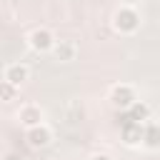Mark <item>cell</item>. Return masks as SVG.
Listing matches in <instances>:
<instances>
[{
    "label": "cell",
    "mask_w": 160,
    "mask_h": 160,
    "mask_svg": "<svg viewBox=\"0 0 160 160\" xmlns=\"http://www.w3.org/2000/svg\"><path fill=\"white\" fill-rule=\"evenodd\" d=\"M112 30L118 32V35H135L138 30H140V12H138V8H132V5H120L115 12H112Z\"/></svg>",
    "instance_id": "1"
},
{
    "label": "cell",
    "mask_w": 160,
    "mask_h": 160,
    "mask_svg": "<svg viewBox=\"0 0 160 160\" xmlns=\"http://www.w3.org/2000/svg\"><path fill=\"white\" fill-rule=\"evenodd\" d=\"M108 100H110V105H112L115 110L128 112V110L138 102V92H135V88H132L130 82H118V85H112V88H110Z\"/></svg>",
    "instance_id": "2"
},
{
    "label": "cell",
    "mask_w": 160,
    "mask_h": 160,
    "mask_svg": "<svg viewBox=\"0 0 160 160\" xmlns=\"http://www.w3.org/2000/svg\"><path fill=\"white\" fill-rule=\"evenodd\" d=\"M142 138H145V122L125 118L122 125H120V140H122V145L138 148V145H142Z\"/></svg>",
    "instance_id": "3"
},
{
    "label": "cell",
    "mask_w": 160,
    "mask_h": 160,
    "mask_svg": "<svg viewBox=\"0 0 160 160\" xmlns=\"http://www.w3.org/2000/svg\"><path fill=\"white\" fill-rule=\"evenodd\" d=\"M55 35H52V30L50 28H35V30H30V35H28V45H30V50L32 52H52V48H55Z\"/></svg>",
    "instance_id": "4"
},
{
    "label": "cell",
    "mask_w": 160,
    "mask_h": 160,
    "mask_svg": "<svg viewBox=\"0 0 160 160\" xmlns=\"http://www.w3.org/2000/svg\"><path fill=\"white\" fill-rule=\"evenodd\" d=\"M18 122L28 130V128H35V125H40V122H45V110L38 105V102H25V105H20V110H18Z\"/></svg>",
    "instance_id": "5"
},
{
    "label": "cell",
    "mask_w": 160,
    "mask_h": 160,
    "mask_svg": "<svg viewBox=\"0 0 160 160\" xmlns=\"http://www.w3.org/2000/svg\"><path fill=\"white\" fill-rule=\"evenodd\" d=\"M25 140H28L30 148H48L52 142V130H50L48 122H40V125L25 130Z\"/></svg>",
    "instance_id": "6"
},
{
    "label": "cell",
    "mask_w": 160,
    "mask_h": 160,
    "mask_svg": "<svg viewBox=\"0 0 160 160\" xmlns=\"http://www.w3.org/2000/svg\"><path fill=\"white\" fill-rule=\"evenodd\" d=\"M2 80H8V82L20 88V85H25L30 80V68L25 62H8L2 68Z\"/></svg>",
    "instance_id": "7"
},
{
    "label": "cell",
    "mask_w": 160,
    "mask_h": 160,
    "mask_svg": "<svg viewBox=\"0 0 160 160\" xmlns=\"http://www.w3.org/2000/svg\"><path fill=\"white\" fill-rule=\"evenodd\" d=\"M52 58L58 62H72L78 58V45L72 40H58L52 48Z\"/></svg>",
    "instance_id": "8"
},
{
    "label": "cell",
    "mask_w": 160,
    "mask_h": 160,
    "mask_svg": "<svg viewBox=\"0 0 160 160\" xmlns=\"http://www.w3.org/2000/svg\"><path fill=\"white\" fill-rule=\"evenodd\" d=\"M142 148L148 150H160V125L158 122H145V138H142Z\"/></svg>",
    "instance_id": "9"
},
{
    "label": "cell",
    "mask_w": 160,
    "mask_h": 160,
    "mask_svg": "<svg viewBox=\"0 0 160 160\" xmlns=\"http://www.w3.org/2000/svg\"><path fill=\"white\" fill-rule=\"evenodd\" d=\"M128 118L140 120V122H148V120H150V105H148L145 100H138V102L128 110Z\"/></svg>",
    "instance_id": "10"
},
{
    "label": "cell",
    "mask_w": 160,
    "mask_h": 160,
    "mask_svg": "<svg viewBox=\"0 0 160 160\" xmlns=\"http://www.w3.org/2000/svg\"><path fill=\"white\" fill-rule=\"evenodd\" d=\"M18 92H20L18 85H12V82H8V80L0 82V98H2V102H12V100L18 98Z\"/></svg>",
    "instance_id": "11"
},
{
    "label": "cell",
    "mask_w": 160,
    "mask_h": 160,
    "mask_svg": "<svg viewBox=\"0 0 160 160\" xmlns=\"http://www.w3.org/2000/svg\"><path fill=\"white\" fill-rule=\"evenodd\" d=\"M90 160H115L112 155H108V152H92L90 155Z\"/></svg>",
    "instance_id": "12"
},
{
    "label": "cell",
    "mask_w": 160,
    "mask_h": 160,
    "mask_svg": "<svg viewBox=\"0 0 160 160\" xmlns=\"http://www.w3.org/2000/svg\"><path fill=\"white\" fill-rule=\"evenodd\" d=\"M2 160H25V158H22L20 152H5V155H2Z\"/></svg>",
    "instance_id": "13"
},
{
    "label": "cell",
    "mask_w": 160,
    "mask_h": 160,
    "mask_svg": "<svg viewBox=\"0 0 160 160\" xmlns=\"http://www.w3.org/2000/svg\"><path fill=\"white\" fill-rule=\"evenodd\" d=\"M138 2H142V0H122V5H132V8H135Z\"/></svg>",
    "instance_id": "14"
}]
</instances>
